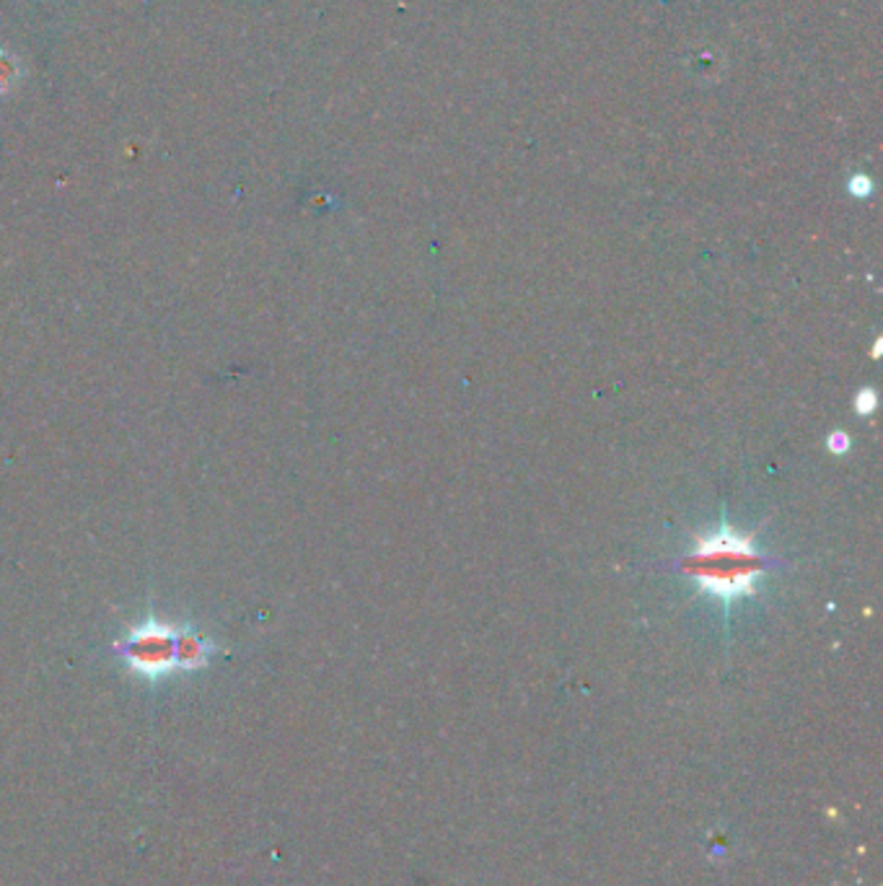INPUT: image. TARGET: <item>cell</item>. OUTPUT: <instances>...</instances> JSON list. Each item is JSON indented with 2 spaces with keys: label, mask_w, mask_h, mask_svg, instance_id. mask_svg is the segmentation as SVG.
<instances>
[{
  "label": "cell",
  "mask_w": 883,
  "mask_h": 886,
  "mask_svg": "<svg viewBox=\"0 0 883 886\" xmlns=\"http://www.w3.org/2000/svg\"><path fill=\"white\" fill-rule=\"evenodd\" d=\"M213 654V643L207 641L205 635H200L197 630L179 625L177 630V669L182 671H197L205 669L207 661H210Z\"/></svg>",
  "instance_id": "3"
},
{
  "label": "cell",
  "mask_w": 883,
  "mask_h": 886,
  "mask_svg": "<svg viewBox=\"0 0 883 886\" xmlns=\"http://www.w3.org/2000/svg\"><path fill=\"white\" fill-rule=\"evenodd\" d=\"M24 80V65L18 55H13L11 50L0 47V97H11L13 91L22 86Z\"/></svg>",
  "instance_id": "4"
},
{
  "label": "cell",
  "mask_w": 883,
  "mask_h": 886,
  "mask_svg": "<svg viewBox=\"0 0 883 886\" xmlns=\"http://www.w3.org/2000/svg\"><path fill=\"white\" fill-rule=\"evenodd\" d=\"M177 630L171 622L149 617L140 625L127 628L123 641L115 643L123 661L143 680H161L177 669Z\"/></svg>",
  "instance_id": "2"
},
{
  "label": "cell",
  "mask_w": 883,
  "mask_h": 886,
  "mask_svg": "<svg viewBox=\"0 0 883 886\" xmlns=\"http://www.w3.org/2000/svg\"><path fill=\"white\" fill-rule=\"evenodd\" d=\"M769 562L754 545V534L735 532L722 519L718 529L694 540V549L679 562V570L694 581L700 594L720 602L728 615L735 602L757 594Z\"/></svg>",
  "instance_id": "1"
},
{
  "label": "cell",
  "mask_w": 883,
  "mask_h": 886,
  "mask_svg": "<svg viewBox=\"0 0 883 886\" xmlns=\"http://www.w3.org/2000/svg\"><path fill=\"white\" fill-rule=\"evenodd\" d=\"M881 342H883V340H875V351H873V358H879V355H881Z\"/></svg>",
  "instance_id": "8"
},
{
  "label": "cell",
  "mask_w": 883,
  "mask_h": 886,
  "mask_svg": "<svg viewBox=\"0 0 883 886\" xmlns=\"http://www.w3.org/2000/svg\"><path fill=\"white\" fill-rule=\"evenodd\" d=\"M849 190H853V194H858V198H866V194L871 192V182H868L866 177H855L853 185H849Z\"/></svg>",
  "instance_id": "7"
},
{
  "label": "cell",
  "mask_w": 883,
  "mask_h": 886,
  "mask_svg": "<svg viewBox=\"0 0 883 886\" xmlns=\"http://www.w3.org/2000/svg\"><path fill=\"white\" fill-rule=\"evenodd\" d=\"M827 446H829V452H832V454H845L849 448V435L842 433V431L832 433L827 439Z\"/></svg>",
  "instance_id": "6"
},
{
  "label": "cell",
  "mask_w": 883,
  "mask_h": 886,
  "mask_svg": "<svg viewBox=\"0 0 883 886\" xmlns=\"http://www.w3.org/2000/svg\"><path fill=\"white\" fill-rule=\"evenodd\" d=\"M875 407H879V394H875L873 389H862L858 397H855V409H858V415H871Z\"/></svg>",
  "instance_id": "5"
}]
</instances>
